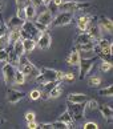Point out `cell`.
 <instances>
[{
    "label": "cell",
    "mask_w": 113,
    "mask_h": 129,
    "mask_svg": "<svg viewBox=\"0 0 113 129\" xmlns=\"http://www.w3.org/2000/svg\"><path fill=\"white\" fill-rule=\"evenodd\" d=\"M63 80H64V73L61 71L47 68V67H44L40 71V75L36 77V81L39 84H45V83H51V81H63Z\"/></svg>",
    "instance_id": "6da1fadb"
},
{
    "label": "cell",
    "mask_w": 113,
    "mask_h": 129,
    "mask_svg": "<svg viewBox=\"0 0 113 129\" xmlns=\"http://www.w3.org/2000/svg\"><path fill=\"white\" fill-rule=\"evenodd\" d=\"M68 113L70 114V117L73 118V121L76 120H81L85 113V103L83 104H72V103H68V108H67Z\"/></svg>",
    "instance_id": "7a4b0ae2"
},
{
    "label": "cell",
    "mask_w": 113,
    "mask_h": 129,
    "mask_svg": "<svg viewBox=\"0 0 113 129\" xmlns=\"http://www.w3.org/2000/svg\"><path fill=\"white\" fill-rule=\"evenodd\" d=\"M59 7L61 11L76 12V11H80V9L91 7V3H80V2H72V0H69V2H63Z\"/></svg>",
    "instance_id": "3957f363"
},
{
    "label": "cell",
    "mask_w": 113,
    "mask_h": 129,
    "mask_svg": "<svg viewBox=\"0 0 113 129\" xmlns=\"http://www.w3.org/2000/svg\"><path fill=\"white\" fill-rule=\"evenodd\" d=\"M73 20V12H67V11H61L56 17H53L52 25L53 27H64L70 24Z\"/></svg>",
    "instance_id": "277c9868"
},
{
    "label": "cell",
    "mask_w": 113,
    "mask_h": 129,
    "mask_svg": "<svg viewBox=\"0 0 113 129\" xmlns=\"http://www.w3.org/2000/svg\"><path fill=\"white\" fill-rule=\"evenodd\" d=\"M52 45V36L48 33V31H43L37 33L36 37V47H39L40 49H48Z\"/></svg>",
    "instance_id": "5b68a950"
},
{
    "label": "cell",
    "mask_w": 113,
    "mask_h": 129,
    "mask_svg": "<svg viewBox=\"0 0 113 129\" xmlns=\"http://www.w3.org/2000/svg\"><path fill=\"white\" fill-rule=\"evenodd\" d=\"M95 60H96V56L95 57H88V59H80V63H79V71H80V79H84L85 76L91 72L93 64H95Z\"/></svg>",
    "instance_id": "8992f818"
},
{
    "label": "cell",
    "mask_w": 113,
    "mask_h": 129,
    "mask_svg": "<svg viewBox=\"0 0 113 129\" xmlns=\"http://www.w3.org/2000/svg\"><path fill=\"white\" fill-rule=\"evenodd\" d=\"M19 69H20V71H21V72L24 73L25 76H29V77H32V79H36L37 76L40 75V69L37 68V67H36L35 64H32L31 61H28L27 64L21 65Z\"/></svg>",
    "instance_id": "52a82bcc"
},
{
    "label": "cell",
    "mask_w": 113,
    "mask_h": 129,
    "mask_svg": "<svg viewBox=\"0 0 113 129\" xmlns=\"http://www.w3.org/2000/svg\"><path fill=\"white\" fill-rule=\"evenodd\" d=\"M24 97H25L24 92H20V90H16V89H8L7 90V101L9 104H17Z\"/></svg>",
    "instance_id": "ba28073f"
},
{
    "label": "cell",
    "mask_w": 113,
    "mask_h": 129,
    "mask_svg": "<svg viewBox=\"0 0 113 129\" xmlns=\"http://www.w3.org/2000/svg\"><path fill=\"white\" fill-rule=\"evenodd\" d=\"M15 71L16 69H15V67H13V64H6L3 67V77H4V81H6L7 85L12 84Z\"/></svg>",
    "instance_id": "9c48e42d"
},
{
    "label": "cell",
    "mask_w": 113,
    "mask_h": 129,
    "mask_svg": "<svg viewBox=\"0 0 113 129\" xmlns=\"http://www.w3.org/2000/svg\"><path fill=\"white\" fill-rule=\"evenodd\" d=\"M52 20H53V13H52V11L47 9V11H43V12H40L39 15H37V20H36V21H39V23H41V24L49 27L51 24H52Z\"/></svg>",
    "instance_id": "30bf717a"
},
{
    "label": "cell",
    "mask_w": 113,
    "mask_h": 129,
    "mask_svg": "<svg viewBox=\"0 0 113 129\" xmlns=\"http://www.w3.org/2000/svg\"><path fill=\"white\" fill-rule=\"evenodd\" d=\"M21 29L24 31L25 33H28L32 39H35L36 40V35L39 33V31L36 29V27H35V24H33V21H31V20H25L24 23H23V25H21Z\"/></svg>",
    "instance_id": "8fae6325"
},
{
    "label": "cell",
    "mask_w": 113,
    "mask_h": 129,
    "mask_svg": "<svg viewBox=\"0 0 113 129\" xmlns=\"http://www.w3.org/2000/svg\"><path fill=\"white\" fill-rule=\"evenodd\" d=\"M87 100L88 96L84 93H70L67 97V101L72 104H83V103H87Z\"/></svg>",
    "instance_id": "7c38bea8"
},
{
    "label": "cell",
    "mask_w": 113,
    "mask_h": 129,
    "mask_svg": "<svg viewBox=\"0 0 113 129\" xmlns=\"http://www.w3.org/2000/svg\"><path fill=\"white\" fill-rule=\"evenodd\" d=\"M98 28H100L101 31H106V32L110 33L113 31V23L109 17L102 16V17H100V20H98Z\"/></svg>",
    "instance_id": "4fadbf2b"
},
{
    "label": "cell",
    "mask_w": 113,
    "mask_h": 129,
    "mask_svg": "<svg viewBox=\"0 0 113 129\" xmlns=\"http://www.w3.org/2000/svg\"><path fill=\"white\" fill-rule=\"evenodd\" d=\"M56 83H57V81H51V83L43 84V89L40 90V97L43 100L49 99V93H51V90H52V88L56 85Z\"/></svg>",
    "instance_id": "5bb4252c"
},
{
    "label": "cell",
    "mask_w": 113,
    "mask_h": 129,
    "mask_svg": "<svg viewBox=\"0 0 113 129\" xmlns=\"http://www.w3.org/2000/svg\"><path fill=\"white\" fill-rule=\"evenodd\" d=\"M87 33L93 39V41L101 39V29H100V28H98V25H96V24L88 27V28H87Z\"/></svg>",
    "instance_id": "9a60e30c"
},
{
    "label": "cell",
    "mask_w": 113,
    "mask_h": 129,
    "mask_svg": "<svg viewBox=\"0 0 113 129\" xmlns=\"http://www.w3.org/2000/svg\"><path fill=\"white\" fill-rule=\"evenodd\" d=\"M89 23H91V16H88V15L81 16V17L77 20V28H79V31L85 32L87 28L89 27Z\"/></svg>",
    "instance_id": "2e32d148"
},
{
    "label": "cell",
    "mask_w": 113,
    "mask_h": 129,
    "mask_svg": "<svg viewBox=\"0 0 113 129\" xmlns=\"http://www.w3.org/2000/svg\"><path fill=\"white\" fill-rule=\"evenodd\" d=\"M80 59H81V56H80V52L76 51V49H73V51L69 53V56L67 57V63H68L69 65H73V67H74V65H79Z\"/></svg>",
    "instance_id": "e0dca14e"
},
{
    "label": "cell",
    "mask_w": 113,
    "mask_h": 129,
    "mask_svg": "<svg viewBox=\"0 0 113 129\" xmlns=\"http://www.w3.org/2000/svg\"><path fill=\"white\" fill-rule=\"evenodd\" d=\"M23 47H24V53H29L36 48V40L29 37V39H24L23 40Z\"/></svg>",
    "instance_id": "ac0fdd59"
},
{
    "label": "cell",
    "mask_w": 113,
    "mask_h": 129,
    "mask_svg": "<svg viewBox=\"0 0 113 129\" xmlns=\"http://www.w3.org/2000/svg\"><path fill=\"white\" fill-rule=\"evenodd\" d=\"M25 77H27V76L23 73L20 69H19V71H15V75H13V81H12V83L15 84V85H24Z\"/></svg>",
    "instance_id": "d6986e66"
},
{
    "label": "cell",
    "mask_w": 113,
    "mask_h": 129,
    "mask_svg": "<svg viewBox=\"0 0 113 129\" xmlns=\"http://www.w3.org/2000/svg\"><path fill=\"white\" fill-rule=\"evenodd\" d=\"M93 48H95V41L85 43V44H76L74 47V49L79 52H93Z\"/></svg>",
    "instance_id": "ffe728a7"
},
{
    "label": "cell",
    "mask_w": 113,
    "mask_h": 129,
    "mask_svg": "<svg viewBox=\"0 0 113 129\" xmlns=\"http://www.w3.org/2000/svg\"><path fill=\"white\" fill-rule=\"evenodd\" d=\"M21 36H20V28H13V29L9 31V35H8V41L9 44H13L15 41L20 40ZM23 40V39H21Z\"/></svg>",
    "instance_id": "44dd1931"
},
{
    "label": "cell",
    "mask_w": 113,
    "mask_h": 129,
    "mask_svg": "<svg viewBox=\"0 0 113 129\" xmlns=\"http://www.w3.org/2000/svg\"><path fill=\"white\" fill-rule=\"evenodd\" d=\"M25 20H21V19H19L16 15L9 19V21H8V27L11 28V29H13V28H21L23 25V23H24Z\"/></svg>",
    "instance_id": "7402d4cb"
},
{
    "label": "cell",
    "mask_w": 113,
    "mask_h": 129,
    "mask_svg": "<svg viewBox=\"0 0 113 129\" xmlns=\"http://www.w3.org/2000/svg\"><path fill=\"white\" fill-rule=\"evenodd\" d=\"M100 108V112L102 114V117L104 118H108V120H112V116H113V109L110 107H108V105H101V107H98Z\"/></svg>",
    "instance_id": "603a6c76"
},
{
    "label": "cell",
    "mask_w": 113,
    "mask_h": 129,
    "mask_svg": "<svg viewBox=\"0 0 113 129\" xmlns=\"http://www.w3.org/2000/svg\"><path fill=\"white\" fill-rule=\"evenodd\" d=\"M12 51L15 52L16 56H19V57L24 55V47H23V40H21V39L13 43V49H12Z\"/></svg>",
    "instance_id": "cb8c5ba5"
},
{
    "label": "cell",
    "mask_w": 113,
    "mask_h": 129,
    "mask_svg": "<svg viewBox=\"0 0 113 129\" xmlns=\"http://www.w3.org/2000/svg\"><path fill=\"white\" fill-rule=\"evenodd\" d=\"M91 41H93V39L88 35L87 32H81L76 37V44H85V43H91Z\"/></svg>",
    "instance_id": "d4e9b609"
},
{
    "label": "cell",
    "mask_w": 113,
    "mask_h": 129,
    "mask_svg": "<svg viewBox=\"0 0 113 129\" xmlns=\"http://www.w3.org/2000/svg\"><path fill=\"white\" fill-rule=\"evenodd\" d=\"M61 93H63V87H61V84H59V81H57L56 85L52 88V90H51L49 99H57V97H60Z\"/></svg>",
    "instance_id": "484cf974"
},
{
    "label": "cell",
    "mask_w": 113,
    "mask_h": 129,
    "mask_svg": "<svg viewBox=\"0 0 113 129\" xmlns=\"http://www.w3.org/2000/svg\"><path fill=\"white\" fill-rule=\"evenodd\" d=\"M24 11H25V16H27V20H32L35 16H36V7L35 6H32V4L29 3L28 6L24 8Z\"/></svg>",
    "instance_id": "4316f807"
},
{
    "label": "cell",
    "mask_w": 113,
    "mask_h": 129,
    "mask_svg": "<svg viewBox=\"0 0 113 129\" xmlns=\"http://www.w3.org/2000/svg\"><path fill=\"white\" fill-rule=\"evenodd\" d=\"M98 48L101 49H106V48H112V43L110 40H106V39H98L97 44H96Z\"/></svg>",
    "instance_id": "83f0119b"
},
{
    "label": "cell",
    "mask_w": 113,
    "mask_h": 129,
    "mask_svg": "<svg viewBox=\"0 0 113 129\" xmlns=\"http://www.w3.org/2000/svg\"><path fill=\"white\" fill-rule=\"evenodd\" d=\"M59 120L65 122V124H68V125H72V124H73V118L70 117V114L68 113V111H65L63 114H61V116L59 117Z\"/></svg>",
    "instance_id": "f1b7e54d"
},
{
    "label": "cell",
    "mask_w": 113,
    "mask_h": 129,
    "mask_svg": "<svg viewBox=\"0 0 113 129\" xmlns=\"http://www.w3.org/2000/svg\"><path fill=\"white\" fill-rule=\"evenodd\" d=\"M98 94H101V96L112 97V96H113V88H112V85H108V87L100 89V90H98Z\"/></svg>",
    "instance_id": "f546056e"
},
{
    "label": "cell",
    "mask_w": 113,
    "mask_h": 129,
    "mask_svg": "<svg viewBox=\"0 0 113 129\" xmlns=\"http://www.w3.org/2000/svg\"><path fill=\"white\" fill-rule=\"evenodd\" d=\"M88 84H89V87H98V85L101 84V79L98 77V76H92V77H89L88 80Z\"/></svg>",
    "instance_id": "4dcf8cb0"
},
{
    "label": "cell",
    "mask_w": 113,
    "mask_h": 129,
    "mask_svg": "<svg viewBox=\"0 0 113 129\" xmlns=\"http://www.w3.org/2000/svg\"><path fill=\"white\" fill-rule=\"evenodd\" d=\"M98 108V103L96 100H87L85 103V109H89V111H96Z\"/></svg>",
    "instance_id": "1f68e13d"
},
{
    "label": "cell",
    "mask_w": 113,
    "mask_h": 129,
    "mask_svg": "<svg viewBox=\"0 0 113 129\" xmlns=\"http://www.w3.org/2000/svg\"><path fill=\"white\" fill-rule=\"evenodd\" d=\"M52 126H53V129H68V128H70L68 124H65L63 121H60V120L52 122Z\"/></svg>",
    "instance_id": "d6a6232c"
},
{
    "label": "cell",
    "mask_w": 113,
    "mask_h": 129,
    "mask_svg": "<svg viewBox=\"0 0 113 129\" xmlns=\"http://www.w3.org/2000/svg\"><path fill=\"white\" fill-rule=\"evenodd\" d=\"M100 69L102 72H108V71L112 69V63L110 61H102L101 65H100Z\"/></svg>",
    "instance_id": "836d02e7"
},
{
    "label": "cell",
    "mask_w": 113,
    "mask_h": 129,
    "mask_svg": "<svg viewBox=\"0 0 113 129\" xmlns=\"http://www.w3.org/2000/svg\"><path fill=\"white\" fill-rule=\"evenodd\" d=\"M8 61V51L6 49H0V63H6Z\"/></svg>",
    "instance_id": "e575fe53"
},
{
    "label": "cell",
    "mask_w": 113,
    "mask_h": 129,
    "mask_svg": "<svg viewBox=\"0 0 113 129\" xmlns=\"http://www.w3.org/2000/svg\"><path fill=\"white\" fill-rule=\"evenodd\" d=\"M84 129H98V125L95 121H87L84 124Z\"/></svg>",
    "instance_id": "d590c367"
},
{
    "label": "cell",
    "mask_w": 113,
    "mask_h": 129,
    "mask_svg": "<svg viewBox=\"0 0 113 129\" xmlns=\"http://www.w3.org/2000/svg\"><path fill=\"white\" fill-rule=\"evenodd\" d=\"M29 99L31 100H39L40 99V90L39 89H33L29 92Z\"/></svg>",
    "instance_id": "8d00e7d4"
},
{
    "label": "cell",
    "mask_w": 113,
    "mask_h": 129,
    "mask_svg": "<svg viewBox=\"0 0 113 129\" xmlns=\"http://www.w3.org/2000/svg\"><path fill=\"white\" fill-rule=\"evenodd\" d=\"M16 16L21 20H27V16H25V11L24 8H17V12H16Z\"/></svg>",
    "instance_id": "74e56055"
},
{
    "label": "cell",
    "mask_w": 113,
    "mask_h": 129,
    "mask_svg": "<svg viewBox=\"0 0 113 129\" xmlns=\"http://www.w3.org/2000/svg\"><path fill=\"white\" fill-rule=\"evenodd\" d=\"M33 24H35L36 29L39 31V32H43V31H48V27H47V25H44V24H41V23H39V21H35Z\"/></svg>",
    "instance_id": "f35d334b"
},
{
    "label": "cell",
    "mask_w": 113,
    "mask_h": 129,
    "mask_svg": "<svg viewBox=\"0 0 113 129\" xmlns=\"http://www.w3.org/2000/svg\"><path fill=\"white\" fill-rule=\"evenodd\" d=\"M29 4V0H16V7L17 8H25Z\"/></svg>",
    "instance_id": "ab89813d"
},
{
    "label": "cell",
    "mask_w": 113,
    "mask_h": 129,
    "mask_svg": "<svg viewBox=\"0 0 113 129\" xmlns=\"http://www.w3.org/2000/svg\"><path fill=\"white\" fill-rule=\"evenodd\" d=\"M25 120H27V122L28 121H35L36 120V114L33 112H27L25 113Z\"/></svg>",
    "instance_id": "60d3db41"
},
{
    "label": "cell",
    "mask_w": 113,
    "mask_h": 129,
    "mask_svg": "<svg viewBox=\"0 0 113 129\" xmlns=\"http://www.w3.org/2000/svg\"><path fill=\"white\" fill-rule=\"evenodd\" d=\"M74 75L72 72H67V73H64V80H67V81H74Z\"/></svg>",
    "instance_id": "b9f144b4"
},
{
    "label": "cell",
    "mask_w": 113,
    "mask_h": 129,
    "mask_svg": "<svg viewBox=\"0 0 113 129\" xmlns=\"http://www.w3.org/2000/svg\"><path fill=\"white\" fill-rule=\"evenodd\" d=\"M39 128L40 129H53L52 122H41V124H39Z\"/></svg>",
    "instance_id": "7bdbcfd3"
},
{
    "label": "cell",
    "mask_w": 113,
    "mask_h": 129,
    "mask_svg": "<svg viewBox=\"0 0 113 129\" xmlns=\"http://www.w3.org/2000/svg\"><path fill=\"white\" fill-rule=\"evenodd\" d=\"M27 128L28 129H36V128H39V124H37L36 121H28L27 122Z\"/></svg>",
    "instance_id": "ee69618b"
},
{
    "label": "cell",
    "mask_w": 113,
    "mask_h": 129,
    "mask_svg": "<svg viewBox=\"0 0 113 129\" xmlns=\"http://www.w3.org/2000/svg\"><path fill=\"white\" fill-rule=\"evenodd\" d=\"M29 3L32 4V6H35L36 8L44 6V4H43V0H29Z\"/></svg>",
    "instance_id": "f6af8a7d"
},
{
    "label": "cell",
    "mask_w": 113,
    "mask_h": 129,
    "mask_svg": "<svg viewBox=\"0 0 113 129\" xmlns=\"http://www.w3.org/2000/svg\"><path fill=\"white\" fill-rule=\"evenodd\" d=\"M7 32V25L4 24V21L0 19V35H3V33Z\"/></svg>",
    "instance_id": "bcb514c9"
},
{
    "label": "cell",
    "mask_w": 113,
    "mask_h": 129,
    "mask_svg": "<svg viewBox=\"0 0 113 129\" xmlns=\"http://www.w3.org/2000/svg\"><path fill=\"white\" fill-rule=\"evenodd\" d=\"M52 2H53V4H55V6H56V7H59V6H60V4H61V3H63V0H52Z\"/></svg>",
    "instance_id": "7dc6e473"
},
{
    "label": "cell",
    "mask_w": 113,
    "mask_h": 129,
    "mask_svg": "<svg viewBox=\"0 0 113 129\" xmlns=\"http://www.w3.org/2000/svg\"><path fill=\"white\" fill-rule=\"evenodd\" d=\"M3 8H4V0H0V13H2Z\"/></svg>",
    "instance_id": "c3c4849f"
},
{
    "label": "cell",
    "mask_w": 113,
    "mask_h": 129,
    "mask_svg": "<svg viewBox=\"0 0 113 129\" xmlns=\"http://www.w3.org/2000/svg\"><path fill=\"white\" fill-rule=\"evenodd\" d=\"M52 0H43V4H49Z\"/></svg>",
    "instance_id": "681fc988"
}]
</instances>
